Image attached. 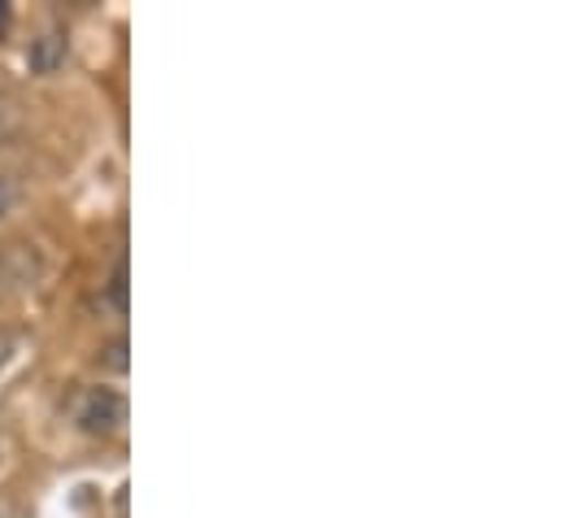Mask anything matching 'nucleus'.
<instances>
[{"mask_svg": "<svg viewBox=\"0 0 562 518\" xmlns=\"http://www.w3.org/2000/svg\"><path fill=\"white\" fill-rule=\"evenodd\" d=\"M75 423L88 436H114L127 423V396L119 388H88L75 401Z\"/></svg>", "mask_w": 562, "mask_h": 518, "instance_id": "obj_1", "label": "nucleus"}, {"mask_svg": "<svg viewBox=\"0 0 562 518\" xmlns=\"http://www.w3.org/2000/svg\"><path fill=\"white\" fill-rule=\"evenodd\" d=\"M13 201H18V188H13V179H9V174H0V218L13 210Z\"/></svg>", "mask_w": 562, "mask_h": 518, "instance_id": "obj_2", "label": "nucleus"}, {"mask_svg": "<svg viewBox=\"0 0 562 518\" xmlns=\"http://www.w3.org/2000/svg\"><path fill=\"white\" fill-rule=\"evenodd\" d=\"M13 349H18V340H13L9 331H0V371L9 367V358H13Z\"/></svg>", "mask_w": 562, "mask_h": 518, "instance_id": "obj_3", "label": "nucleus"}, {"mask_svg": "<svg viewBox=\"0 0 562 518\" xmlns=\"http://www.w3.org/2000/svg\"><path fill=\"white\" fill-rule=\"evenodd\" d=\"M4 26H9V4L0 0V35H4Z\"/></svg>", "mask_w": 562, "mask_h": 518, "instance_id": "obj_4", "label": "nucleus"}, {"mask_svg": "<svg viewBox=\"0 0 562 518\" xmlns=\"http://www.w3.org/2000/svg\"><path fill=\"white\" fill-rule=\"evenodd\" d=\"M0 518H9V515H0Z\"/></svg>", "mask_w": 562, "mask_h": 518, "instance_id": "obj_5", "label": "nucleus"}]
</instances>
